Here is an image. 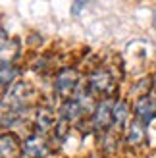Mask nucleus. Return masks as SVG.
I'll list each match as a JSON object with an SVG mask.
<instances>
[{
	"mask_svg": "<svg viewBox=\"0 0 156 158\" xmlns=\"http://www.w3.org/2000/svg\"><path fill=\"white\" fill-rule=\"evenodd\" d=\"M79 79H81L79 72L75 68H62L54 77V91L64 100L72 98L73 93L77 91V87H79Z\"/></svg>",
	"mask_w": 156,
	"mask_h": 158,
	"instance_id": "f257e3e1",
	"label": "nucleus"
},
{
	"mask_svg": "<svg viewBox=\"0 0 156 158\" xmlns=\"http://www.w3.org/2000/svg\"><path fill=\"white\" fill-rule=\"evenodd\" d=\"M112 110H114V102L104 97V98H100L96 102V106L92 108V116H91V125L95 127L96 131H110V127L114 125V114H112Z\"/></svg>",
	"mask_w": 156,
	"mask_h": 158,
	"instance_id": "f03ea898",
	"label": "nucleus"
},
{
	"mask_svg": "<svg viewBox=\"0 0 156 158\" xmlns=\"http://www.w3.org/2000/svg\"><path fill=\"white\" fill-rule=\"evenodd\" d=\"M133 112H135L137 120L145 125L154 122L156 120V91H150V93L143 94V97H139L135 100Z\"/></svg>",
	"mask_w": 156,
	"mask_h": 158,
	"instance_id": "7ed1b4c3",
	"label": "nucleus"
},
{
	"mask_svg": "<svg viewBox=\"0 0 156 158\" xmlns=\"http://www.w3.org/2000/svg\"><path fill=\"white\" fill-rule=\"evenodd\" d=\"M87 85L92 93H98V94H110L114 93V75L110 69L106 68H98L96 72H92L87 79Z\"/></svg>",
	"mask_w": 156,
	"mask_h": 158,
	"instance_id": "20e7f679",
	"label": "nucleus"
},
{
	"mask_svg": "<svg viewBox=\"0 0 156 158\" xmlns=\"http://www.w3.org/2000/svg\"><path fill=\"white\" fill-rule=\"evenodd\" d=\"M21 156L25 158H44L46 156V141L43 135H29L23 139V152Z\"/></svg>",
	"mask_w": 156,
	"mask_h": 158,
	"instance_id": "39448f33",
	"label": "nucleus"
},
{
	"mask_svg": "<svg viewBox=\"0 0 156 158\" xmlns=\"http://www.w3.org/2000/svg\"><path fill=\"white\" fill-rule=\"evenodd\" d=\"M58 125L56 122V114L54 110L48 108V106H39L37 108V114H35V129L39 135H44L48 133L50 129H54Z\"/></svg>",
	"mask_w": 156,
	"mask_h": 158,
	"instance_id": "423d86ee",
	"label": "nucleus"
},
{
	"mask_svg": "<svg viewBox=\"0 0 156 158\" xmlns=\"http://www.w3.org/2000/svg\"><path fill=\"white\" fill-rule=\"evenodd\" d=\"M2 158H18L23 152V139H19L14 131L2 133Z\"/></svg>",
	"mask_w": 156,
	"mask_h": 158,
	"instance_id": "0eeeda50",
	"label": "nucleus"
},
{
	"mask_svg": "<svg viewBox=\"0 0 156 158\" xmlns=\"http://www.w3.org/2000/svg\"><path fill=\"white\" fill-rule=\"evenodd\" d=\"M112 114H114V127L118 131L123 129V127H127L129 122L133 120V118H131V106H129V102L125 98H118L114 102Z\"/></svg>",
	"mask_w": 156,
	"mask_h": 158,
	"instance_id": "6e6552de",
	"label": "nucleus"
},
{
	"mask_svg": "<svg viewBox=\"0 0 156 158\" xmlns=\"http://www.w3.org/2000/svg\"><path fill=\"white\" fill-rule=\"evenodd\" d=\"M145 127H146L145 123H141L137 118H133L129 122V125L125 127V143L131 147H141L146 141V129Z\"/></svg>",
	"mask_w": 156,
	"mask_h": 158,
	"instance_id": "1a4fd4ad",
	"label": "nucleus"
},
{
	"mask_svg": "<svg viewBox=\"0 0 156 158\" xmlns=\"http://www.w3.org/2000/svg\"><path fill=\"white\" fill-rule=\"evenodd\" d=\"M15 75H18V68H15L12 62L2 60V89H4L2 93H6V91L14 85Z\"/></svg>",
	"mask_w": 156,
	"mask_h": 158,
	"instance_id": "9d476101",
	"label": "nucleus"
},
{
	"mask_svg": "<svg viewBox=\"0 0 156 158\" xmlns=\"http://www.w3.org/2000/svg\"><path fill=\"white\" fill-rule=\"evenodd\" d=\"M100 143H102V152H106V154H114L118 151V137L112 135L110 131L102 133V141Z\"/></svg>",
	"mask_w": 156,
	"mask_h": 158,
	"instance_id": "9b49d317",
	"label": "nucleus"
},
{
	"mask_svg": "<svg viewBox=\"0 0 156 158\" xmlns=\"http://www.w3.org/2000/svg\"><path fill=\"white\" fill-rule=\"evenodd\" d=\"M85 6H87V2H75V4L72 6L73 15H79V10H81V8H85Z\"/></svg>",
	"mask_w": 156,
	"mask_h": 158,
	"instance_id": "f8f14e48",
	"label": "nucleus"
},
{
	"mask_svg": "<svg viewBox=\"0 0 156 158\" xmlns=\"http://www.w3.org/2000/svg\"><path fill=\"white\" fill-rule=\"evenodd\" d=\"M87 158H100V156H98V154H95V152H92V154H89Z\"/></svg>",
	"mask_w": 156,
	"mask_h": 158,
	"instance_id": "ddd939ff",
	"label": "nucleus"
}]
</instances>
